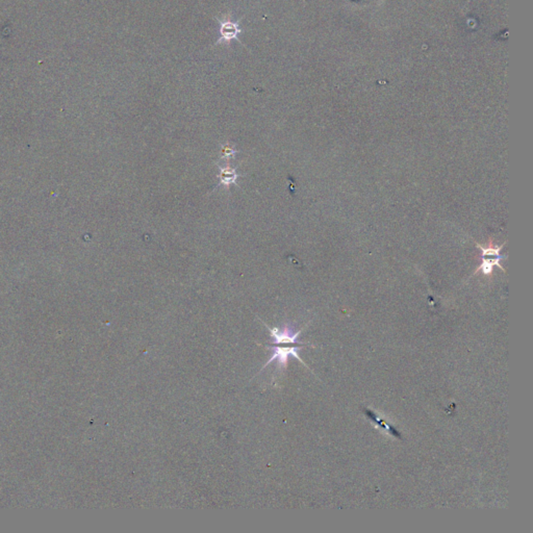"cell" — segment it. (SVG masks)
<instances>
[{"instance_id":"cell-2","label":"cell","mask_w":533,"mask_h":533,"mask_svg":"<svg viewBox=\"0 0 533 533\" xmlns=\"http://www.w3.org/2000/svg\"><path fill=\"white\" fill-rule=\"evenodd\" d=\"M220 23V38L218 43H229L232 40H237V36L241 33V28L237 22H233L229 19L221 20Z\"/></svg>"},{"instance_id":"cell-3","label":"cell","mask_w":533,"mask_h":533,"mask_svg":"<svg viewBox=\"0 0 533 533\" xmlns=\"http://www.w3.org/2000/svg\"><path fill=\"white\" fill-rule=\"evenodd\" d=\"M221 170V173H222V178H221V184L224 185V186H228L230 184H234L235 183V179L237 178L234 170H230L229 168H227L226 170H223V169H220Z\"/></svg>"},{"instance_id":"cell-1","label":"cell","mask_w":533,"mask_h":533,"mask_svg":"<svg viewBox=\"0 0 533 533\" xmlns=\"http://www.w3.org/2000/svg\"><path fill=\"white\" fill-rule=\"evenodd\" d=\"M273 344L275 346L269 347L271 350H273V354L271 355V357L266 362V365L263 367V369L267 368L271 362H273V361H277V369L279 371L282 369H286L290 356H293L295 358H297L298 360L302 361L298 354L299 348L303 346L302 344L286 343V342H278V343H273Z\"/></svg>"}]
</instances>
